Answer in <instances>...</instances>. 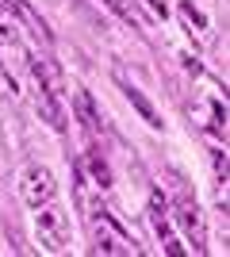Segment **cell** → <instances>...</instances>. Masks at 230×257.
<instances>
[{
    "label": "cell",
    "mask_w": 230,
    "mask_h": 257,
    "mask_svg": "<svg viewBox=\"0 0 230 257\" xmlns=\"http://www.w3.org/2000/svg\"><path fill=\"white\" fill-rule=\"evenodd\" d=\"M88 173H92V181H96L100 188H111V169L100 154H88Z\"/></svg>",
    "instance_id": "ba28073f"
},
{
    "label": "cell",
    "mask_w": 230,
    "mask_h": 257,
    "mask_svg": "<svg viewBox=\"0 0 230 257\" xmlns=\"http://www.w3.org/2000/svg\"><path fill=\"white\" fill-rule=\"evenodd\" d=\"M180 12H184L188 20H196V23H199V27H203V16H199V12H196V8H192V4H184V8H180Z\"/></svg>",
    "instance_id": "4fadbf2b"
},
{
    "label": "cell",
    "mask_w": 230,
    "mask_h": 257,
    "mask_svg": "<svg viewBox=\"0 0 230 257\" xmlns=\"http://www.w3.org/2000/svg\"><path fill=\"white\" fill-rule=\"evenodd\" d=\"M73 107H77V115H81V123H85L88 131H100V111H96V104H92V92L77 88L73 92Z\"/></svg>",
    "instance_id": "8992f818"
},
{
    "label": "cell",
    "mask_w": 230,
    "mask_h": 257,
    "mask_svg": "<svg viewBox=\"0 0 230 257\" xmlns=\"http://www.w3.org/2000/svg\"><path fill=\"white\" fill-rule=\"evenodd\" d=\"M123 92H127V100H131V104L138 107V115H142L146 123H150V127H161V115L153 111V104H150V100L142 96V92H138V88H134V85H127V81H123Z\"/></svg>",
    "instance_id": "52a82bcc"
},
{
    "label": "cell",
    "mask_w": 230,
    "mask_h": 257,
    "mask_svg": "<svg viewBox=\"0 0 230 257\" xmlns=\"http://www.w3.org/2000/svg\"><path fill=\"white\" fill-rule=\"evenodd\" d=\"M180 223H184V230L192 234V249L196 253H203V215H199L196 200H180Z\"/></svg>",
    "instance_id": "5b68a950"
},
{
    "label": "cell",
    "mask_w": 230,
    "mask_h": 257,
    "mask_svg": "<svg viewBox=\"0 0 230 257\" xmlns=\"http://www.w3.org/2000/svg\"><path fill=\"white\" fill-rule=\"evenodd\" d=\"M165 249H169V253H184V246H180V242H173V238H165Z\"/></svg>",
    "instance_id": "5bb4252c"
},
{
    "label": "cell",
    "mask_w": 230,
    "mask_h": 257,
    "mask_svg": "<svg viewBox=\"0 0 230 257\" xmlns=\"http://www.w3.org/2000/svg\"><path fill=\"white\" fill-rule=\"evenodd\" d=\"M31 73H35V81H39V92H46V96H62V92H66L62 69H58L50 58H31Z\"/></svg>",
    "instance_id": "277c9868"
},
{
    "label": "cell",
    "mask_w": 230,
    "mask_h": 257,
    "mask_svg": "<svg viewBox=\"0 0 230 257\" xmlns=\"http://www.w3.org/2000/svg\"><path fill=\"white\" fill-rule=\"evenodd\" d=\"M211 161H215V173H219V181L226 184V154L215 150V154H211Z\"/></svg>",
    "instance_id": "30bf717a"
},
{
    "label": "cell",
    "mask_w": 230,
    "mask_h": 257,
    "mask_svg": "<svg viewBox=\"0 0 230 257\" xmlns=\"http://www.w3.org/2000/svg\"><path fill=\"white\" fill-rule=\"evenodd\" d=\"M54 192H58L54 173L43 169V165H31V169H27V177H23V200H27L31 207H43V204H50V200H54Z\"/></svg>",
    "instance_id": "3957f363"
},
{
    "label": "cell",
    "mask_w": 230,
    "mask_h": 257,
    "mask_svg": "<svg viewBox=\"0 0 230 257\" xmlns=\"http://www.w3.org/2000/svg\"><path fill=\"white\" fill-rule=\"evenodd\" d=\"M92 230H96V253H138V246L131 242V234L111 223L108 211H100V219L92 223Z\"/></svg>",
    "instance_id": "7a4b0ae2"
},
{
    "label": "cell",
    "mask_w": 230,
    "mask_h": 257,
    "mask_svg": "<svg viewBox=\"0 0 230 257\" xmlns=\"http://www.w3.org/2000/svg\"><path fill=\"white\" fill-rule=\"evenodd\" d=\"M35 234H39V242H43L46 249H66L69 242V215L66 211H58V207L43 204V207H35Z\"/></svg>",
    "instance_id": "6da1fadb"
},
{
    "label": "cell",
    "mask_w": 230,
    "mask_h": 257,
    "mask_svg": "<svg viewBox=\"0 0 230 257\" xmlns=\"http://www.w3.org/2000/svg\"><path fill=\"white\" fill-rule=\"evenodd\" d=\"M104 4H108L115 16H123L127 23H138V12H134V4H127V0H104Z\"/></svg>",
    "instance_id": "9c48e42d"
},
{
    "label": "cell",
    "mask_w": 230,
    "mask_h": 257,
    "mask_svg": "<svg viewBox=\"0 0 230 257\" xmlns=\"http://www.w3.org/2000/svg\"><path fill=\"white\" fill-rule=\"evenodd\" d=\"M0 43H16V27L8 20H0Z\"/></svg>",
    "instance_id": "7c38bea8"
},
{
    "label": "cell",
    "mask_w": 230,
    "mask_h": 257,
    "mask_svg": "<svg viewBox=\"0 0 230 257\" xmlns=\"http://www.w3.org/2000/svg\"><path fill=\"white\" fill-rule=\"evenodd\" d=\"M0 92H4V96H16V81H12L4 69H0Z\"/></svg>",
    "instance_id": "8fae6325"
}]
</instances>
